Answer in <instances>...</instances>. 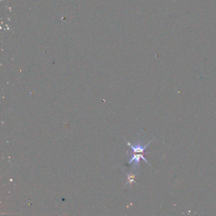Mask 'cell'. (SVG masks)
I'll return each instance as SVG.
<instances>
[{
  "label": "cell",
  "mask_w": 216,
  "mask_h": 216,
  "mask_svg": "<svg viewBox=\"0 0 216 216\" xmlns=\"http://www.w3.org/2000/svg\"><path fill=\"white\" fill-rule=\"evenodd\" d=\"M128 153H129V155H130L132 156V157H131V160H130V161L128 162V164H130L131 162H134V168H136V169H138V168L139 167V165H140V159H142L143 160H144V161H145L146 163H148V165H150V166H151V165H150V163L149 162H148V161L146 160V159H145V157H144L145 154H143V153L136 154V153H129V152H128Z\"/></svg>",
  "instance_id": "cell-1"
},
{
  "label": "cell",
  "mask_w": 216,
  "mask_h": 216,
  "mask_svg": "<svg viewBox=\"0 0 216 216\" xmlns=\"http://www.w3.org/2000/svg\"><path fill=\"white\" fill-rule=\"evenodd\" d=\"M148 142L146 145H144L143 144H141V143L138 142V143H137L136 145H135L134 146V145H132L131 143H129V142H127L128 143V145H129L131 148H132V153H143V154H146V153H148L149 152H145V150L146 148H147V146L150 144V142Z\"/></svg>",
  "instance_id": "cell-2"
},
{
  "label": "cell",
  "mask_w": 216,
  "mask_h": 216,
  "mask_svg": "<svg viewBox=\"0 0 216 216\" xmlns=\"http://www.w3.org/2000/svg\"><path fill=\"white\" fill-rule=\"evenodd\" d=\"M127 176H128V181L127 183H126V184H127L129 183L130 186H131V184H132V183H136V182L135 181H134V177H135V175H134V174H132V173H131V174H130V175H129V174H127ZM126 184H125V185H126Z\"/></svg>",
  "instance_id": "cell-3"
}]
</instances>
